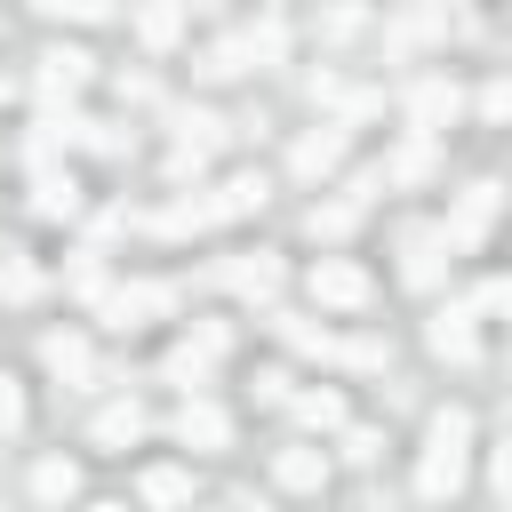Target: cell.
I'll list each match as a JSON object with an SVG mask.
<instances>
[{"label":"cell","mask_w":512,"mask_h":512,"mask_svg":"<svg viewBox=\"0 0 512 512\" xmlns=\"http://www.w3.org/2000/svg\"><path fill=\"white\" fill-rule=\"evenodd\" d=\"M488 480H496V496H504V512H512V440L496 448V464H488Z\"/></svg>","instance_id":"cb8c5ba5"},{"label":"cell","mask_w":512,"mask_h":512,"mask_svg":"<svg viewBox=\"0 0 512 512\" xmlns=\"http://www.w3.org/2000/svg\"><path fill=\"white\" fill-rule=\"evenodd\" d=\"M272 488H288V496H320V488H328V448H320V440H288V448L272 456Z\"/></svg>","instance_id":"8992f818"},{"label":"cell","mask_w":512,"mask_h":512,"mask_svg":"<svg viewBox=\"0 0 512 512\" xmlns=\"http://www.w3.org/2000/svg\"><path fill=\"white\" fill-rule=\"evenodd\" d=\"M40 368L64 376V384H88V376H96V352H88L80 328H48V336H40Z\"/></svg>","instance_id":"30bf717a"},{"label":"cell","mask_w":512,"mask_h":512,"mask_svg":"<svg viewBox=\"0 0 512 512\" xmlns=\"http://www.w3.org/2000/svg\"><path fill=\"white\" fill-rule=\"evenodd\" d=\"M304 288H312L320 312H360V304H368V272H360L352 256H320V264L304 272Z\"/></svg>","instance_id":"7a4b0ae2"},{"label":"cell","mask_w":512,"mask_h":512,"mask_svg":"<svg viewBox=\"0 0 512 512\" xmlns=\"http://www.w3.org/2000/svg\"><path fill=\"white\" fill-rule=\"evenodd\" d=\"M0 288H8V296H32L40 280H32V264H24V256H8V264H0Z\"/></svg>","instance_id":"603a6c76"},{"label":"cell","mask_w":512,"mask_h":512,"mask_svg":"<svg viewBox=\"0 0 512 512\" xmlns=\"http://www.w3.org/2000/svg\"><path fill=\"white\" fill-rule=\"evenodd\" d=\"M80 512H136V504H128V496H88Z\"/></svg>","instance_id":"484cf974"},{"label":"cell","mask_w":512,"mask_h":512,"mask_svg":"<svg viewBox=\"0 0 512 512\" xmlns=\"http://www.w3.org/2000/svg\"><path fill=\"white\" fill-rule=\"evenodd\" d=\"M168 432H176L184 448H200V456H224V448H232V416H224L208 392H192V400L168 416Z\"/></svg>","instance_id":"3957f363"},{"label":"cell","mask_w":512,"mask_h":512,"mask_svg":"<svg viewBox=\"0 0 512 512\" xmlns=\"http://www.w3.org/2000/svg\"><path fill=\"white\" fill-rule=\"evenodd\" d=\"M480 112H488V120H512V80H496V88L480 96Z\"/></svg>","instance_id":"d4e9b609"},{"label":"cell","mask_w":512,"mask_h":512,"mask_svg":"<svg viewBox=\"0 0 512 512\" xmlns=\"http://www.w3.org/2000/svg\"><path fill=\"white\" fill-rule=\"evenodd\" d=\"M192 496H200V480L184 464H144L136 472V512H192Z\"/></svg>","instance_id":"52a82bcc"},{"label":"cell","mask_w":512,"mask_h":512,"mask_svg":"<svg viewBox=\"0 0 512 512\" xmlns=\"http://www.w3.org/2000/svg\"><path fill=\"white\" fill-rule=\"evenodd\" d=\"M16 432H24V384L0 368V440H16Z\"/></svg>","instance_id":"d6986e66"},{"label":"cell","mask_w":512,"mask_h":512,"mask_svg":"<svg viewBox=\"0 0 512 512\" xmlns=\"http://www.w3.org/2000/svg\"><path fill=\"white\" fill-rule=\"evenodd\" d=\"M472 312H512V272L488 280V288H472Z\"/></svg>","instance_id":"7402d4cb"},{"label":"cell","mask_w":512,"mask_h":512,"mask_svg":"<svg viewBox=\"0 0 512 512\" xmlns=\"http://www.w3.org/2000/svg\"><path fill=\"white\" fill-rule=\"evenodd\" d=\"M456 104H464V96H456L448 80H416V96H408V120H416V136H440V128L456 120Z\"/></svg>","instance_id":"8fae6325"},{"label":"cell","mask_w":512,"mask_h":512,"mask_svg":"<svg viewBox=\"0 0 512 512\" xmlns=\"http://www.w3.org/2000/svg\"><path fill=\"white\" fill-rule=\"evenodd\" d=\"M80 80H88V48H64V40H56V48L40 56V88H80Z\"/></svg>","instance_id":"9a60e30c"},{"label":"cell","mask_w":512,"mask_h":512,"mask_svg":"<svg viewBox=\"0 0 512 512\" xmlns=\"http://www.w3.org/2000/svg\"><path fill=\"white\" fill-rule=\"evenodd\" d=\"M472 320H480L472 304H440V312H432V328H424L432 360H456V368H472V360H480V328H472Z\"/></svg>","instance_id":"277c9868"},{"label":"cell","mask_w":512,"mask_h":512,"mask_svg":"<svg viewBox=\"0 0 512 512\" xmlns=\"http://www.w3.org/2000/svg\"><path fill=\"white\" fill-rule=\"evenodd\" d=\"M288 408H296V424H304V432H336V424H344V392H328V384L296 392Z\"/></svg>","instance_id":"4fadbf2b"},{"label":"cell","mask_w":512,"mask_h":512,"mask_svg":"<svg viewBox=\"0 0 512 512\" xmlns=\"http://www.w3.org/2000/svg\"><path fill=\"white\" fill-rule=\"evenodd\" d=\"M24 496L40 504V512H64V504H80V456H64V448H48L32 472H24Z\"/></svg>","instance_id":"5b68a950"},{"label":"cell","mask_w":512,"mask_h":512,"mask_svg":"<svg viewBox=\"0 0 512 512\" xmlns=\"http://www.w3.org/2000/svg\"><path fill=\"white\" fill-rule=\"evenodd\" d=\"M400 248H408V264H400V272H408V288H432V280H440V248H448V240H440V224H408V240H400Z\"/></svg>","instance_id":"7c38bea8"},{"label":"cell","mask_w":512,"mask_h":512,"mask_svg":"<svg viewBox=\"0 0 512 512\" xmlns=\"http://www.w3.org/2000/svg\"><path fill=\"white\" fill-rule=\"evenodd\" d=\"M496 208H504V184H472V192H464V208L440 224V240H448V248H480V232L496 224Z\"/></svg>","instance_id":"9c48e42d"},{"label":"cell","mask_w":512,"mask_h":512,"mask_svg":"<svg viewBox=\"0 0 512 512\" xmlns=\"http://www.w3.org/2000/svg\"><path fill=\"white\" fill-rule=\"evenodd\" d=\"M336 160H344V136L336 128H312L296 144V176H336Z\"/></svg>","instance_id":"5bb4252c"},{"label":"cell","mask_w":512,"mask_h":512,"mask_svg":"<svg viewBox=\"0 0 512 512\" xmlns=\"http://www.w3.org/2000/svg\"><path fill=\"white\" fill-rule=\"evenodd\" d=\"M472 480V408L464 400H440L424 416V448H416V496L424 504H456Z\"/></svg>","instance_id":"6da1fadb"},{"label":"cell","mask_w":512,"mask_h":512,"mask_svg":"<svg viewBox=\"0 0 512 512\" xmlns=\"http://www.w3.org/2000/svg\"><path fill=\"white\" fill-rule=\"evenodd\" d=\"M232 288H240V296H272V288H280V264H272V256H256V264H232Z\"/></svg>","instance_id":"ac0fdd59"},{"label":"cell","mask_w":512,"mask_h":512,"mask_svg":"<svg viewBox=\"0 0 512 512\" xmlns=\"http://www.w3.org/2000/svg\"><path fill=\"white\" fill-rule=\"evenodd\" d=\"M288 384H296V376H288V368H264V376H256V400H264V408H280V400H296V392H288Z\"/></svg>","instance_id":"44dd1931"},{"label":"cell","mask_w":512,"mask_h":512,"mask_svg":"<svg viewBox=\"0 0 512 512\" xmlns=\"http://www.w3.org/2000/svg\"><path fill=\"white\" fill-rule=\"evenodd\" d=\"M48 24H104L112 16V0H32Z\"/></svg>","instance_id":"e0dca14e"},{"label":"cell","mask_w":512,"mask_h":512,"mask_svg":"<svg viewBox=\"0 0 512 512\" xmlns=\"http://www.w3.org/2000/svg\"><path fill=\"white\" fill-rule=\"evenodd\" d=\"M144 432H152V416H144L136 400H112V408H96V416H88V448H104V456H128Z\"/></svg>","instance_id":"ba28073f"},{"label":"cell","mask_w":512,"mask_h":512,"mask_svg":"<svg viewBox=\"0 0 512 512\" xmlns=\"http://www.w3.org/2000/svg\"><path fill=\"white\" fill-rule=\"evenodd\" d=\"M32 208H40V216H72V208H80V184H72V176H40V184H32Z\"/></svg>","instance_id":"2e32d148"},{"label":"cell","mask_w":512,"mask_h":512,"mask_svg":"<svg viewBox=\"0 0 512 512\" xmlns=\"http://www.w3.org/2000/svg\"><path fill=\"white\" fill-rule=\"evenodd\" d=\"M376 448H384V440H376L368 424H344V464H376Z\"/></svg>","instance_id":"ffe728a7"}]
</instances>
